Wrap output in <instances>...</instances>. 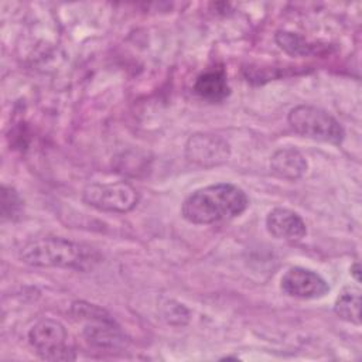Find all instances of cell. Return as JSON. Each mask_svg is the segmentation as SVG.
Listing matches in <instances>:
<instances>
[{
	"label": "cell",
	"mask_w": 362,
	"mask_h": 362,
	"mask_svg": "<svg viewBox=\"0 0 362 362\" xmlns=\"http://www.w3.org/2000/svg\"><path fill=\"white\" fill-rule=\"evenodd\" d=\"M18 259L33 267H58L75 272H90L102 260L90 245L61 236H41L25 242L18 250Z\"/></svg>",
	"instance_id": "cell-1"
},
{
	"label": "cell",
	"mask_w": 362,
	"mask_h": 362,
	"mask_svg": "<svg viewBox=\"0 0 362 362\" xmlns=\"http://www.w3.org/2000/svg\"><path fill=\"white\" fill-rule=\"evenodd\" d=\"M247 205L249 198L242 188L218 182L191 192L181 205V215L189 223L211 225L239 216Z\"/></svg>",
	"instance_id": "cell-2"
},
{
	"label": "cell",
	"mask_w": 362,
	"mask_h": 362,
	"mask_svg": "<svg viewBox=\"0 0 362 362\" xmlns=\"http://www.w3.org/2000/svg\"><path fill=\"white\" fill-rule=\"evenodd\" d=\"M71 314L83 321V337L95 348L116 351L126 348L129 339L115 318L102 307L88 301H74Z\"/></svg>",
	"instance_id": "cell-3"
},
{
	"label": "cell",
	"mask_w": 362,
	"mask_h": 362,
	"mask_svg": "<svg viewBox=\"0 0 362 362\" xmlns=\"http://www.w3.org/2000/svg\"><path fill=\"white\" fill-rule=\"evenodd\" d=\"M287 122L300 136L331 144L342 143L345 137L341 123L324 109L311 105H298L288 112Z\"/></svg>",
	"instance_id": "cell-4"
},
{
	"label": "cell",
	"mask_w": 362,
	"mask_h": 362,
	"mask_svg": "<svg viewBox=\"0 0 362 362\" xmlns=\"http://www.w3.org/2000/svg\"><path fill=\"white\" fill-rule=\"evenodd\" d=\"M28 342L35 354L45 361H74L76 358L66 328L52 318L35 322L28 331Z\"/></svg>",
	"instance_id": "cell-5"
},
{
	"label": "cell",
	"mask_w": 362,
	"mask_h": 362,
	"mask_svg": "<svg viewBox=\"0 0 362 362\" xmlns=\"http://www.w3.org/2000/svg\"><path fill=\"white\" fill-rule=\"evenodd\" d=\"M139 199V191L127 181L90 182L82 189V201L102 212H130L136 208Z\"/></svg>",
	"instance_id": "cell-6"
},
{
	"label": "cell",
	"mask_w": 362,
	"mask_h": 362,
	"mask_svg": "<svg viewBox=\"0 0 362 362\" xmlns=\"http://www.w3.org/2000/svg\"><path fill=\"white\" fill-rule=\"evenodd\" d=\"M230 147L225 139L216 134L197 133L185 143L187 160L198 167L209 168L228 161Z\"/></svg>",
	"instance_id": "cell-7"
},
{
	"label": "cell",
	"mask_w": 362,
	"mask_h": 362,
	"mask_svg": "<svg viewBox=\"0 0 362 362\" xmlns=\"http://www.w3.org/2000/svg\"><path fill=\"white\" fill-rule=\"evenodd\" d=\"M280 287L287 296L301 300L321 298L329 291V286L322 276L300 266L290 267L283 274Z\"/></svg>",
	"instance_id": "cell-8"
},
{
	"label": "cell",
	"mask_w": 362,
	"mask_h": 362,
	"mask_svg": "<svg viewBox=\"0 0 362 362\" xmlns=\"http://www.w3.org/2000/svg\"><path fill=\"white\" fill-rule=\"evenodd\" d=\"M267 232L280 240L298 242L307 233V226L303 218L287 208H274L266 216Z\"/></svg>",
	"instance_id": "cell-9"
},
{
	"label": "cell",
	"mask_w": 362,
	"mask_h": 362,
	"mask_svg": "<svg viewBox=\"0 0 362 362\" xmlns=\"http://www.w3.org/2000/svg\"><path fill=\"white\" fill-rule=\"evenodd\" d=\"M270 168L279 178L294 181L305 174L307 160L297 148L283 147L272 156Z\"/></svg>",
	"instance_id": "cell-10"
},
{
	"label": "cell",
	"mask_w": 362,
	"mask_h": 362,
	"mask_svg": "<svg viewBox=\"0 0 362 362\" xmlns=\"http://www.w3.org/2000/svg\"><path fill=\"white\" fill-rule=\"evenodd\" d=\"M194 92L204 100L222 102L230 92L223 71H206L201 74L194 83Z\"/></svg>",
	"instance_id": "cell-11"
},
{
	"label": "cell",
	"mask_w": 362,
	"mask_h": 362,
	"mask_svg": "<svg viewBox=\"0 0 362 362\" xmlns=\"http://www.w3.org/2000/svg\"><path fill=\"white\" fill-rule=\"evenodd\" d=\"M334 313L344 321L361 324V291L356 287H346L335 300Z\"/></svg>",
	"instance_id": "cell-12"
},
{
	"label": "cell",
	"mask_w": 362,
	"mask_h": 362,
	"mask_svg": "<svg viewBox=\"0 0 362 362\" xmlns=\"http://www.w3.org/2000/svg\"><path fill=\"white\" fill-rule=\"evenodd\" d=\"M23 199L13 187H1V216L4 221H16L21 216Z\"/></svg>",
	"instance_id": "cell-13"
},
{
	"label": "cell",
	"mask_w": 362,
	"mask_h": 362,
	"mask_svg": "<svg viewBox=\"0 0 362 362\" xmlns=\"http://www.w3.org/2000/svg\"><path fill=\"white\" fill-rule=\"evenodd\" d=\"M276 41L280 48L290 55H308L313 49V45H310L303 37L290 31H277Z\"/></svg>",
	"instance_id": "cell-14"
},
{
	"label": "cell",
	"mask_w": 362,
	"mask_h": 362,
	"mask_svg": "<svg viewBox=\"0 0 362 362\" xmlns=\"http://www.w3.org/2000/svg\"><path fill=\"white\" fill-rule=\"evenodd\" d=\"M359 270H361L359 263H354V266L351 267V273H352V276L355 277V280H356V281H359V280H361V277H359Z\"/></svg>",
	"instance_id": "cell-15"
}]
</instances>
